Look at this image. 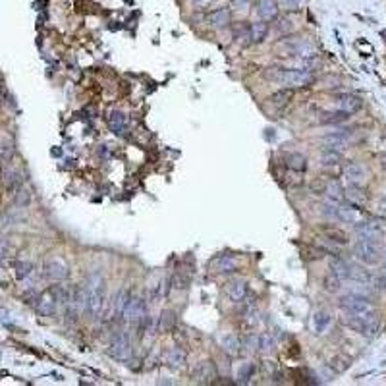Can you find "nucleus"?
Wrapping results in <instances>:
<instances>
[{"instance_id": "nucleus-43", "label": "nucleus", "mask_w": 386, "mask_h": 386, "mask_svg": "<svg viewBox=\"0 0 386 386\" xmlns=\"http://www.w3.org/2000/svg\"><path fill=\"white\" fill-rule=\"evenodd\" d=\"M197 4H205V2H211V0H195Z\"/></svg>"}, {"instance_id": "nucleus-33", "label": "nucleus", "mask_w": 386, "mask_h": 386, "mask_svg": "<svg viewBox=\"0 0 386 386\" xmlns=\"http://www.w3.org/2000/svg\"><path fill=\"white\" fill-rule=\"evenodd\" d=\"M346 197L355 203V205H361L365 201V193H363L361 186H348V191H346Z\"/></svg>"}, {"instance_id": "nucleus-36", "label": "nucleus", "mask_w": 386, "mask_h": 386, "mask_svg": "<svg viewBox=\"0 0 386 386\" xmlns=\"http://www.w3.org/2000/svg\"><path fill=\"white\" fill-rule=\"evenodd\" d=\"M31 272H33V265L27 263V261H20V263L16 265V276H18L20 280H24V278H27V276H31Z\"/></svg>"}, {"instance_id": "nucleus-24", "label": "nucleus", "mask_w": 386, "mask_h": 386, "mask_svg": "<svg viewBox=\"0 0 386 386\" xmlns=\"http://www.w3.org/2000/svg\"><path fill=\"white\" fill-rule=\"evenodd\" d=\"M129 299H131V295H129L126 288H122L116 293V297H114V317L116 319H124V313H126V307H128Z\"/></svg>"}, {"instance_id": "nucleus-14", "label": "nucleus", "mask_w": 386, "mask_h": 386, "mask_svg": "<svg viewBox=\"0 0 386 386\" xmlns=\"http://www.w3.org/2000/svg\"><path fill=\"white\" fill-rule=\"evenodd\" d=\"M330 274H334L340 280H350L351 276V265L348 261L340 257H334L330 261Z\"/></svg>"}, {"instance_id": "nucleus-7", "label": "nucleus", "mask_w": 386, "mask_h": 386, "mask_svg": "<svg viewBox=\"0 0 386 386\" xmlns=\"http://www.w3.org/2000/svg\"><path fill=\"white\" fill-rule=\"evenodd\" d=\"M110 353L116 357V359H128L129 353H131V336H129L128 330H118L116 334L112 336L110 342Z\"/></svg>"}, {"instance_id": "nucleus-9", "label": "nucleus", "mask_w": 386, "mask_h": 386, "mask_svg": "<svg viewBox=\"0 0 386 386\" xmlns=\"http://www.w3.org/2000/svg\"><path fill=\"white\" fill-rule=\"evenodd\" d=\"M108 128L118 137H126L129 131L128 116L122 110H110V114H108Z\"/></svg>"}, {"instance_id": "nucleus-22", "label": "nucleus", "mask_w": 386, "mask_h": 386, "mask_svg": "<svg viewBox=\"0 0 386 386\" xmlns=\"http://www.w3.org/2000/svg\"><path fill=\"white\" fill-rule=\"evenodd\" d=\"M361 218L359 211L355 207H348V205H342L340 203L338 209H336V220H342V222H357Z\"/></svg>"}, {"instance_id": "nucleus-34", "label": "nucleus", "mask_w": 386, "mask_h": 386, "mask_svg": "<svg viewBox=\"0 0 386 386\" xmlns=\"http://www.w3.org/2000/svg\"><path fill=\"white\" fill-rule=\"evenodd\" d=\"M255 373V365L253 363H242V367H240V371H238V380L240 382H249V378L253 376Z\"/></svg>"}, {"instance_id": "nucleus-26", "label": "nucleus", "mask_w": 386, "mask_h": 386, "mask_svg": "<svg viewBox=\"0 0 386 386\" xmlns=\"http://www.w3.org/2000/svg\"><path fill=\"white\" fill-rule=\"evenodd\" d=\"M321 232L325 236V240L332 242V244H338V246H346L348 244V236H346V232H342L340 228H323Z\"/></svg>"}, {"instance_id": "nucleus-32", "label": "nucleus", "mask_w": 386, "mask_h": 386, "mask_svg": "<svg viewBox=\"0 0 386 386\" xmlns=\"http://www.w3.org/2000/svg\"><path fill=\"white\" fill-rule=\"evenodd\" d=\"M288 168H292L295 172H303L305 168H307V159H305L303 155H299V152H292L288 157Z\"/></svg>"}, {"instance_id": "nucleus-2", "label": "nucleus", "mask_w": 386, "mask_h": 386, "mask_svg": "<svg viewBox=\"0 0 386 386\" xmlns=\"http://www.w3.org/2000/svg\"><path fill=\"white\" fill-rule=\"evenodd\" d=\"M66 299H68V295L60 286H50L37 297V313L41 317H54L60 303H66Z\"/></svg>"}, {"instance_id": "nucleus-13", "label": "nucleus", "mask_w": 386, "mask_h": 386, "mask_svg": "<svg viewBox=\"0 0 386 386\" xmlns=\"http://www.w3.org/2000/svg\"><path fill=\"white\" fill-rule=\"evenodd\" d=\"M344 176L350 186H361L365 180V168L359 163H350L344 170Z\"/></svg>"}, {"instance_id": "nucleus-23", "label": "nucleus", "mask_w": 386, "mask_h": 386, "mask_svg": "<svg viewBox=\"0 0 386 386\" xmlns=\"http://www.w3.org/2000/svg\"><path fill=\"white\" fill-rule=\"evenodd\" d=\"M164 361L172 369H180V367L186 365V353L180 348H170V350L166 351V355H164Z\"/></svg>"}, {"instance_id": "nucleus-4", "label": "nucleus", "mask_w": 386, "mask_h": 386, "mask_svg": "<svg viewBox=\"0 0 386 386\" xmlns=\"http://www.w3.org/2000/svg\"><path fill=\"white\" fill-rule=\"evenodd\" d=\"M280 83L288 87H311L315 83V75L303 68H288V70H282Z\"/></svg>"}, {"instance_id": "nucleus-19", "label": "nucleus", "mask_w": 386, "mask_h": 386, "mask_svg": "<svg viewBox=\"0 0 386 386\" xmlns=\"http://www.w3.org/2000/svg\"><path fill=\"white\" fill-rule=\"evenodd\" d=\"M214 269H216V272L230 274V272H234V270L238 269V261H236L234 255L224 253V255H220V257L214 261Z\"/></svg>"}, {"instance_id": "nucleus-30", "label": "nucleus", "mask_w": 386, "mask_h": 386, "mask_svg": "<svg viewBox=\"0 0 386 386\" xmlns=\"http://www.w3.org/2000/svg\"><path fill=\"white\" fill-rule=\"evenodd\" d=\"M174 327H176V313L170 311V309L163 311V313H161V319H159V330H161V332H170Z\"/></svg>"}, {"instance_id": "nucleus-28", "label": "nucleus", "mask_w": 386, "mask_h": 386, "mask_svg": "<svg viewBox=\"0 0 386 386\" xmlns=\"http://www.w3.org/2000/svg\"><path fill=\"white\" fill-rule=\"evenodd\" d=\"M344 189H342V186H340V182H330L327 186V199L330 201V203H336V205H340L342 201H344Z\"/></svg>"}, {"instance_id": "nucleus-6", "label": "nucleus", "mask_w": 386, "mask_h": 386, "mask_svg": "<svg viewBox=\"0 0 386 386\" xmlns=\"http://www.w3.org/2000/svg\"><path fill=\"white\" fill-rule=\"evenodd\" d=\"M353 253H355V257L359 259L361 263H365V265H374V263H378V259H380L378 244L367 242V240H357V244L353 247Z\"/></svg>"}, {"instance_id": "nucleus-15", "label": "nucleus", "mask_w": 386, "mask_h": 386, "mask_svg": "<svg viewBox=\"0 0 386 386\" xmlns=\"http://www.w3.org/2000/svg\"><path fill=\"white\" fill-rule=\"evenodd\" d=\"M257 12L265 22L276 20V16H278V4H276V0H259Z\"/></svg>"}, {"instance_id": "nucleus-16", "label": "nucleus", "mask_w": 386, "mask_h": 386, "mask_svg": "<svg viewBox=\"0 0 386 386\" xmlns=\"http://www.w3.org/2000/svg\"><path fill=\"white\" fill-rule=\"evenodd\" d=\"M195 378L197 382H212L216 378V367L212 361H203L199 363L197 371H195Z\"/></svg>"}, {"instance_id": "nucleus-17", "label": "nucleus", "mask_w": 386, "mask_h": 386, "mask_svg": "<svg viewBox=\"0 0 386 386\" xmlns=\"http://www.w3.org/2000/svg\"><path fill=\"white\" fill-rule=\"evenodd\" d=\"M226 293H228V297H230V301H232V303H242V301L246 299V295H247V284L246 282H242V280L232 282V284L228 286Z\"/></svg>"}, {"instance_id": "nucleus-39", "label": "nucleus", "mask_w": 386, "mask_h": 386, "mask_svg": "<svg viewBox=\"0 0 386 386\" xmlns=\"http://www.w3.org/2000/svg\"><path fill=\"white\" fill-rule=\"evenodd\" d=\"M282 70H284V68H276V66L267 68V70H265V78H267V80H272V82H280Z\"/></svg>"}, {"instance_id": "nucleus-25", "label": "nucleus", "mask_w": 386, "mask_h": 386, "mask_svg": "<svg viewBox=\"0 0 386 386\" xmlns=\"http://www.w3.org/2000/svg\"><path fill=\"white\" fill-rule=\"evenodd\" d=\"M220 348H222L228 355H238L240 353V348H242V344H240V338L236 336V334H222L220 336Z\"/></svg>"}, {"instance_id": "nucleus-3", "label": "nucleus", "mask_w": 386, "mask_h": 386, "mask_svg": "<svg viewBox=\"0 0 386 386\" xmlns=\"http://www.w3.org/2000/svg\"><path fill=\"white\" fill-rule=\"evenodd\" d=\"M340 307L344 309L346 315H363V313H367V311L373 309L367 295H361V293H355V292L344 295V297L340 299Z\"/></svg>"}, {"instance_id": "nucleus-20", "label": "nucleus", "mask_w": 386, "mask_h": 386, "mask_svg": "<svg viewBox=\"0 0 386 386\" xmlns=\"http://www.w3.org/2000/svg\"><path fill=\"white\" fill-rule=\"evenodd\" d=\"M269 35V24H265V22H259V24H251L249 25V41L253 43V45H259V43H263L265 39Z\"/></svg>"}, {"instance_id": "nucleus-10", "label": "nucleus", "mask_w": 386, "mask_h": 386, "mask_svg": "<svg viewBox=\"0 0 386 386\" xmlns=\"http://www.w3.org/2000/svg\"><path fill=\"white\" fill-rule=\"evenodd\" d=\"M45 274H47L48 280L52 282H62L68 278V265L62 261V259H50L45 265Z\"/></svg>"}, {"instance_id": "nucleus-41", "label": "nucleus", "mask_w": 386, "mask_h": 386, "mask_svg": "<svg viewBox=\"0 0 386 386\" xmlns=\"http://www.w3.org/2000/svg\"><path fill=\"white\" fill-rule=\"evenodd\" d=\"M12 157V145H8V143H0V159H4V161H8Z\"/></svg>"}, {"instance_id": "nucleus-38", "label": "nucleus", "mask_w": 386, "mask_h": 386, "mask_svg": "<svg viewBox=\"0 0 386 386\" xmlns=\"http://www.w3.org/2000/svg\"><path fill=\"white\" fill-rule=\"evenodd\" d=\"M340 278H336L334 274H330L325 278V288H327V292H338L340 290Z\"/></svg>"}, {"instance_id": "nucleus-21", "label": "nucleus", "mask_w": 386, "mask_h": 386, "mask_svg": "<svg viewBox=\"0 0 386 386\" xmlns=\"http://www.w3.org/2000/svg\"><path fill=\"white\" fill-rule=\"evenodd\" d=\"M209 24L214 27V29H222L226 25L230 24V10L228 8H218L214 12L209 14Z\"/></svg>"}, {"instance_id": "nucleus-5", "label": "nucleus", "mask_w": 386, "mask_h": 386, "mask_svg": "<svg viewBox=\"0 0 386 386\" xmlns=\"http://www.w3.org/2000/svg\"><path fill=\"white\" fill-rule=\"evenodd\" d=\"M355 234H357L359 240L378 244L384 238V226L378 220H357L355 222Z\"/></svg>"}, {"instance_id": "nucleus-18", "label": "nucleus", "mask_w": 386, "mask_h": 386, "mask_svg": "<svg viewBox=\"0 0 386 386\" xmlns=\"http://www.w3.org/2000/svg\"><path fill=\"white\" fill-rule=\"evenodd\" d=\"M330 321H332V317L328 311H317L313 319H311V327H313V332L315 334H325L327 332V328L330 327Z\"/></svg>"}, {"instance_id": "nucleus-12", "label": "nucleus", "mask_w": 386, "mask_h": 386, "mask_svg": "<svg viewBox=\"0 0 386 386\" xmlns=\"http://www.w3.org/2000/svg\"><path fill=\"white\" fill-rule=\"evenodd\" d=\"M334 103H336V108H338V110H344V112H348V114L357 112V110L361 108V99L351 93L336 95V97H334Z\"/></svg>"}, {"instance_id": "nucleus-44", "label": "nucleus", "mask_w": 386, "mask_h": 386, "mask_svg": "<svg viewBox=\"0 0 386 386\" xmlns=\"http://www.w3.org/2000/svg\"><path fill=\"white\" fill-rule=\"evenodd\" d=\"M384 261H386V255H384Z\"/></svg>"}, {"instance_id": "nucleus-42", "label": "nucleus", "mask_w": 386, "mask_h": 386, "mask_svg": "<svg viewBox=\"0 0 386 386\" xmlns=\"http://www.w3.org/2000/svg\"><path fill=\"white\" fill-rule=\"evenodd\" d=\"M236 6H247V0H234Z\"/></svg>"}, {"instance_id": "nucleus-1", "label": "nucleus", "mask_w": 386, "mask_h": 386, "mask_svg": "<svg viewBox=\"0 0 386 386\" xmlns=\"http://www.w3.org/2000/svg\"><path fill=\"white\" fill-rule=\"evenodd\" d=\"M85 293H87V303H85V311L89 315L99 317L105 305V280L99 272H91L87 276V284H85Z\"/></svg>"}, {"instance_id": "nucleus-8", "label": "nucleus", "mask_w": 386, "mask_h": 386, "mask_svg": "<svg viewBox=\"0 0 386 386\" xmlns=\"http://www.w3.org/2000/svg\"><path fill=\"white\" fill-rule=\"evenodd\" d=\"M145 317H147V301L143 297H135V299L131 297L126 307V313H124V321H128L133 327H139L145 321Z\"/></svg>"}, {"instance_id": "nucleus-11", "label": "nucleus", "mask_w": 386, "mask_h": 386, "mask_svg": "<svg viewBox=\"0 0 386 386\" xmlns=\"http://www.w3.org/2000/svg\"><path fill=\"white\" fill-rule=\"evenodd\" d=\"M350 135L348 133V129H340V131H332V133H328L323 137V143H325V147L327 149H332V151H342V149H346L348 147V143H350Z\"/></svg>"}, {"instance_id": "nucleus-37", "label": "nucleus", "mask_w": 386, "mask_h": 386, "mask_svg": "<svg viewBox=\"0 0 386 386\" xmlns=\"http://www.w3.org/2000/svg\"><path fill=\"white\" fill-rule=\"evenodd\" d=\"M31 203V193H29V189H18V193H16V205L18 207H27Z\"/></svg>"}, {"instance_id": "nucleus-27", "label": "nucleus", "mask_w": 386, "mask_h": 386, "mask_svg": "<svg viewBox=\"0 0 386 386\" xmlns=\"http://www.w3.org/2000/svg\"><path fill=\"white\" fill-rule=\"evenodd\" d=\"M292 99H293L292 89H280V91L272 93V97H270V103H272V106H276V108H282V106L290 105V101H292Z\"/></svg>"}, {"instance_id": "nucleus-35", "label": "nucleus", "mask_w": 386, "mask_h": 386, "mask_svg": "<svg viewBox=\"0 0 386 386\" xmlns=\"http://www.w3.org/2000/svg\"><path fill=\"white\" fill-rule=\"evenodd\" d=\"M257 346L261 351H265V353H269V351L274 350V340L270 336L269 332H263L261 336L257 338Z\"/></svg>"}, {"instance_id": "nucleus-31", "label": "nucleus", "mask_w": 386, "mask_h": 386, "mask_svg": "<svg viewBox=\"0 0 386 386\" xmlns=\"http://www.w3.org/2000/svg\"><path fill=\"white\" fill-rule=\"evenodd\" d=\"M342 157H340L338 151H332V149H327V151L321 155V164L325 168H332V166H338Z\"/></svg>"}, {"instance_id": "nucleus-29", "label": "nucleus", "mask_w": 386, "mask_h": 386, "mask_svg": "<svg viewBox=\"0 0 386 386\" xmlns=\"http://www.w3.org/2000/svg\"><path fill=\"white\" fill-rule=\"evenodd\" d=\"M348 118H350L348 112L334 110V112H323L321 118H319V122H321V124H340V122H346Z\"/></svg>"}, {"instance_id": "nucleus-40", "label": "nucleus", "mask_w": 386, "mask_h": 386, "mask_svg": "<svg viewBox=\"0 0 386 386\" xmlns=\"http://www.w3.org/2000/svg\"><path fill=\"white\" fill-rule=\"evenodd\" d=\"M276 29L280 31L282 35H284V33H290V31L293 29V22L292 20H288V18H282L280 22L276 24Z\"/></svg>"}]
</instances>
